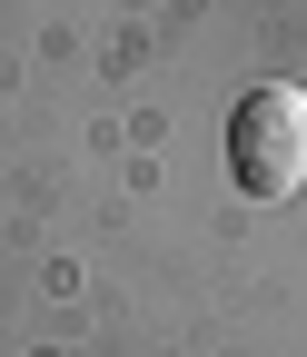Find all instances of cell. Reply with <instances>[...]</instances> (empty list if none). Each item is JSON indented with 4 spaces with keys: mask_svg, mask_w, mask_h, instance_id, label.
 <instances>
[{
    "mask_svg": "<svg viewBox=\"0 0 307 357\" xmlns=\"http://www.w3.org/2000/svg\"><path fill=\"white\" fill-rule=\"evenodd\" d=\"M228 169H238L248 199H288L297 189L307 178V89H288V79L248 89L228 109Z\"/></svg>",
    "mask_w": 307,
    "mask_h": 357,
    "instance_id": "cell-1",
    "label": "cell"
}]
</instances>
